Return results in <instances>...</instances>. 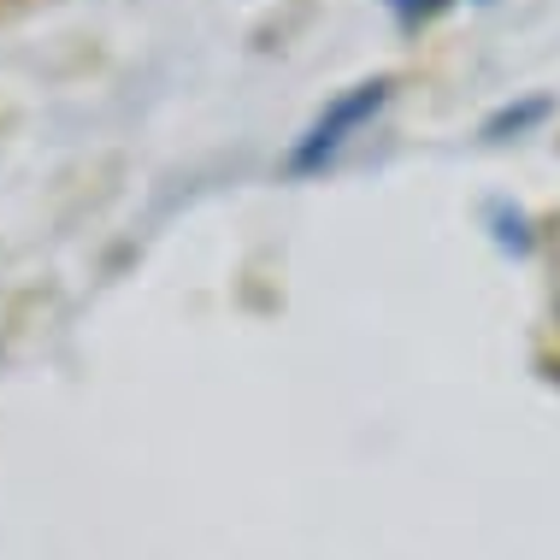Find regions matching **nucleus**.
I'll return each instance as SVG.
<instances>
[{"mask_svg":"<svg viewBox=\"0 0 560 560\" xmlns=\"http://www.w3.org/2000/svg\"><path fill=\"white\" fill-rule=\"evenodd\" d=\"M377 107H384V83H360L354 95H348V101H337V107H330V113L319 118V125H313V136L295 148V165L307 172V165L330 160V154H337V148L348 142V130H354L360 118H372Z\"/></svg>","mask_w":560,"mask_h":560,"instance_id":"obj_1","label":"nucleus"},{"mask_svg":"<svg viewBox=\"0 0 560 560\" xmlns=\"http://www.w3.org/2000/svg\"><path fill=\"white\" fill-rule=\"evenodd\" d=\"M425 7H436V0H425Z\"/></svg>","mask_w":560,"mask_h":560,"instance_id":"obj_2","label":"nucleus"}]
</instances>
